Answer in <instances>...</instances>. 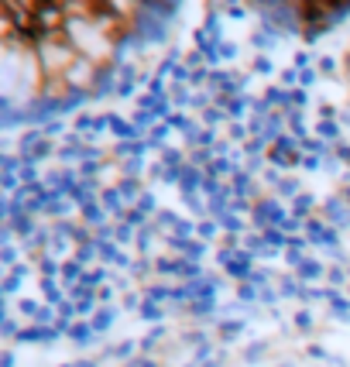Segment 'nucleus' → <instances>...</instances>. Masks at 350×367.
Here are the masks:
<instances>
[{"instance_id":"obj_1","label":"nucleus","mask_w":350,"mask_h":367,"mask_svg":"<svg viewBox=\"0 0 350 367\" xmlns=\"http://www.w3.org/2000/svg\"><path fill=\"white\" fill-rule=\"evenodd\" d=\"M131 4H0V55L7 90L24 100L69 97L114 62L117 45L134 28Z\"/></svg>"}]
</instances>
